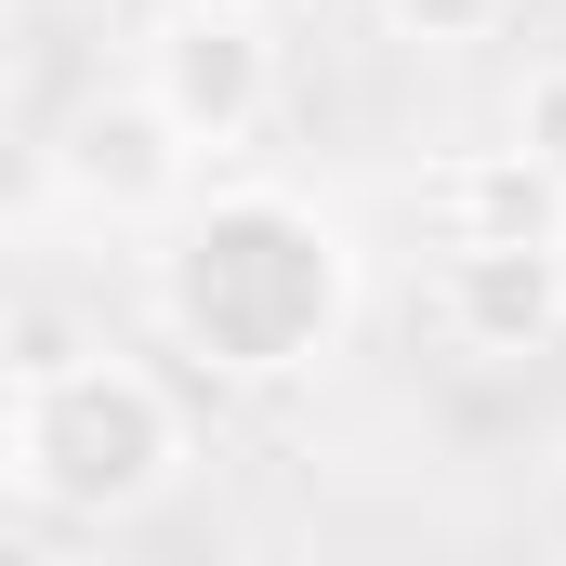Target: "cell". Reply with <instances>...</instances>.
<instances>
[{
    "instance_id": "6da1fadb",
    "label": "cell",
    "mask_w": 566,
    "mask_h": 566,
    "mask_svg": "<svg viewBox=\"0 0 566 566\" xmlns=\"http://www.w3.org/2000/svg\"><path fill=\"white\" fill-rule=\"evenodd\" d=\"M158 316L198 369L224 382H290L343 343L356 316V251L329 211H303L290 185H224L171 224L158 251Z\"/></svg>"
},
{
    "instance_id": "7a4b0ae2",
    "label": "cell",
    "mask_w": 566,
    "mask_h": 566,
    "mask_svg": "<svg viewBox=\"0 0 566 566\" xmlns=\"http://www.w3.org/2000/svg\"><path fill=\"white\" fill-rule=\"evenodd\" d=\"M171 461H185V422L133 356H27L13 396H0V474L40 514L119 527L171 488Z\"/></svg>"
},
{
    "instance_id": "3957f363",
    "label": "cell",
    "mask_w": 566,
    "mask_h": 566,
    "mask_svg": "<svg viewBox=\"0 0 566 566\" xmlns=\"http://www.w3.org/2000/svg\"><path fill=\"white\" fill-rule=\"evenodd\" d=\"M145 106H158L185 145L264 133V106H277V40H264V13H238V0L171 13V27L145 40Z\"/></svg>"
},
{
    "instance_id": "277c9868",
    "label": "cell",
    "mask_w": 566,
    "mask_h": 566,
    "mask_svg": "<svg viewBox=\"0 0 566 566\" xmlns=\"http://www.w3.org/2000/svg\"><path fill=\"white\" fill-rule=\"evenodd\" d=\"M185 171H198V145L171 133L145 93H93V106H66V133H53V198H80V211H106V224L185 211Z\"/></svg>"
},
{
    "instance_id": "5b68a950",
    "label": "cell",
    "mask_w": 566,
    "mask_h": 566,
    "mask_svg": "<svg viewBox=\"0 0 566 566\" xmlns=\"http://www.w3.org/2000/svg\"><path fill=\"white\" fill-rule=\"evenodd\" d=\"M434 316L474 356H541L566 329V238H448Z\"/></svg>"
},
{
    "instance_id": "8992f818",
    "label": "cell",
    "mask_w": 566,
    "mask_h": 566,
    "mask_svg": "<svg viewBox=\"0 0 566 566\" xmlns=\"http://www.w3.org/2000/svg\"><path fill=\"white\" fill-rule=\"evenodd\" d=\"M448 224L461 238H566V198L501 145V158H474V171H448Z\"/></svg>"
},
{
    "instance_id": "52a82bcc",
    "label": "cell",
    "mask_w": 566,
    "mask_h": 566,
    "mask_svg": "<svg viewBox=\"0 0 566 566\" xmlns=\"http://www.w3.org/2000/svg\"><path fill=\"white\" fill-rule=\"evenodd\" d=\"M514 158L566 198V66H541V80H527V106H514Z\"/></svg>"
},
{
    "instance_id": "ba28073f",
    "label": "cell",
    "mask_w": 566,
    "mask_h": 566,
    "mask_svg": "<svg viewBox=\"0 0 566 566\" xmlns=\"http://www.w3.org/2000/svg\"><path fill=\"white\" fill-rule=\"evenodd\" d=\"M382 13H396V40H422V53H461V40L501 27V0H382Z\"/></svg>"
},
{
    "instance_id": "9c48e42d",
    "label": "cell",
    "mask_w": 566,
    "mask_h": 566,
    "mask_svg": "<svg viewBox=\"0 0 566 566\" xmlns=\"http://www.w3.org/2000/svg\"><path fill=\"white\" fill-rule=\"evenodd\" d=\"M27 211H53V145L0 133V224H27Z\"/></svg>"
},
{
    "instance_id": "30bf717a",
    "label": "cell",
    "mask_w": 566,
    "mask_h": 566,
    "mask_svg": "<svg viewBox=\"0 0 566 566\" xmlns=\"http://www.w3.org/2000/svg\"><path fill=\"white\" fill-rule=\"evenodd\" d=\"M0 93H13V0H0Z\"/></svg>"
},
{
    "instance_id": "8fae6325",
    "label": "cell",
    "mask_w": 566,
    "mask_h": 566,
    "mask_svg": "<svg viewBox=\"0 0 566 566\" xmlns=\"http://www.w3.org/2000/svg\"><path fill=\"white\" fill-rule=\"evenodd\" d=\"M238 13H290V0H238Z\"/></svg>"
},
{
    "instance_id": "7c38bea8",
    "label": "cell",
    "mask_w": 566,
    "mask_h": 566,
    "mask_svg": "<svg viewBox=\"0 0 566 566\" xmlns=\"http://www.w3.org/2000/svg\"><path fill=\"white\" fill-rule=\"evenodd\" d=\"M40 566H93V554H40Z\"/></svg>"
}]
</instances>
